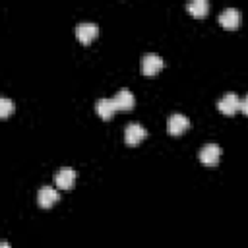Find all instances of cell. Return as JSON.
Wrapping results in <instances>:
<instances>
[{"instance_id": "obj_5", "label": "cell", "mask_w": 248, "mask_h": 248, "mask_svg": "<svg viewBox=\"0 0 248 248\" xmlns=\"http://www.w3.org/2000/svg\"><path fill=\"white\" fill-rule=\"evenodd\" d=\"M217 108L223 114H234L240 108V99L236 93H225L219 101H217Z\"/></svg>"}, {"instance_id": "obj_3", "label": "cell", "mask_w": 248, "mask_h": 248, "mask_svg": "<svg viewBox=\"0 0 248 248\" xmlns=\"http://www.w3.org/2000/svg\"><path fill=\"white\" fill-rule=\"evenodd\" d=\"M145 136H147V130H145L140 122H130V124L126 126V130H124V141H126L128 145L140 143Z\"/></svg>"}, {"instance_id": "obj_10", "label": "cell", "mask_w": 248, "mask_h": 248, "mask_svg": "<svg viewBox=\"0 0 248 248\" xmlns=\"http://www.w3.org/2000/svg\"><path fill=\"white\" fill-rule=\"evenodd\" d=\"M112 101H114V105H116V110H128V108H132L134 103H136V99H134V95L130 93V89H120L118 93H114Z\"/></svg>"}, {"instance_id": "obj_12", "label": "cell", "mask_w": 248, "mask_h": 248, "mask_svg": "<svg viewBox=\"0 0 248 248\" xmlns=\"http://www.w3.org/2000/svg\"><path fill=\"white\" fill-rule=\"evenodd\" d=\"M186 10L194 17H203L207 14V10H209V4H207V0H192V2L186 4Z\"/></svg>"}, {"instance_id": "obj_15", "label": "cell", "mask_w": 248, "mask_h": 248, "mask_svg": "<svg viewBox=\"0 0 248 248\" xmlns=\"http://www.w3.org/2000/svg\"><path fill=\"white\" fill-rule=\"evenodd\" d=\"M0 248H10V244H8V240H2V244H0Z\"/></svg>"}, {"instance_id": "obj_7", "label": "cell", "mask_w": 248, "mask_h": 248, "mask_svg": "<svg viewBox=\"0 0 248 248\" xmlns=\"http://www.w3.org/2000/svg\"><path fill=\"white\" fill-rule=\"evenodd\" d=\"M54 182H56L58 188L70 190V188L74 186V182H76V170H74L72 167H62V169H58V172L54 174Z\"/></svg>"}, {"instance_id": "obj_14", "label": "cell", "mask_w": 248, "mask_h": 248, "mask_svg": "<svg viewBox=\"0 0 248 248\" xmlns=\"http://www.w3.org/2000/svg\"><path fill=\"white\" fill-rule=\"evenodd\" d=\"M240 110H242L244 114H248V95H246L244 99H240Z\"/></svg>"}, {"instance_id": "obj_4", "label": "cell", "mask_w": 248, "mask_h": 248, "mask_svg": "<svg viewBox=\"0 0 248 248\" xmlns=\"http://www.w3.org/2000/svg\"><path fill=\"white\" fill-rule=\"evenodd\" d=\"M97 33H99L97 23H91V21H81V23H78V25H76V37H78V39H79L83 45L91 43V41L97 37Z\"/></svg>"}, {"instance_id": "obj_2", "label": "cell", "mask_w": 248, "mask_h": 248, "mask_svg": "<svg viewBox=\"0 0 248 248\" xmlns=\"http://www.w3.org/2000/svg\"><path fill=\"white\" fill-rule=\"evenodd\" d=\"M198 157H200V161H202L203 165L213 167V165H217L219 159H221V147H219L217 143H205V145L200 149Z\"/></svg>"}, {"instance_id": "obj_6", "label": "cell", "mask_w": 248, "mask_h": 248, "mask_svg": "<svg viewBox=\"0 0 248 248\" xmlns=\"http://www.w3.org/2000/svg\"><path fill=\"white\" fill-rule=\"evenodd\" d=\"M161 68H163V58H161L159 54L147 52V54L143 56V60H141V72H143L145 76H155Z\"/></svg>"}, {"instance_id": "obj_13", "label": "cell", "mask_w": 248, "mask_h": 248, "mask_svg": "<svg viewBox=\"0 0 248 248\" xmlns=\"http://www.w3.org/2000/svg\"><path fill=\"white\" fill-rule=\"evenodd\" d=\"M12 110H14V103L8 97H2L0 99V116H8Z\"/></svg>"}, {"instance_id": "obj_9", "label": "cell", "mask_w": 248, "mask_h": 248, "mask_svg": "<svg viewBox=\"0 0 248 248\" xmlns=\"http://www.w3.org/2000/svg\"><path fill=\"white\" fill-rule=\"evenodd\" d=\"M219 23L223 27H227V29H234L240 23V12L236 8H225L219 14Z\"/></svg>"}, {"instance_id": "obj_11", "label": "cell", "mask_w": 248, "mask_h": 248, "mask_svg": "<svg viewBox=\"0 0 248 248\" xmlns=\"http://www.w3.org/2000/svg\"><path fill=\"white\" fill-rule=\"evenodd\" d=\"M95 110H97V114H99L101 118L108 120V118H112V114L116 112V105H114L112 97H110V99H108V97H103V99H99V101L95 103Z\"/></svg>"}, {"instance_id": "obj_8", "label": "cell", "mask_w": 248, "mask_h": 248, "mask_svg": "<svg viewBox=\"0 0 248 248\" xmlns=\"http://www.w3.org/2000/svg\"><path fill=\"white\" fill-rule=\"evenodd\" d=\"M37 202L41 207H50L54 202H58V190L52 186H41L37 192Z\"/></svg>"}, {"instance_id": "obj_1", "label": "cell", "mask_w": 248, "mask_h": 248, "mask_svg": "<svg viewBox=\"0 0 248 248\" xmlns=\"http://www.w3.org/2000/svg\"><path fill=\"white\" fill-rule=\"evenodd\" d=\"M188 128H190V120H188V116H184L180 112H174L167 118V132L170 136H178Z\"/></svg>"}]
</instances>
